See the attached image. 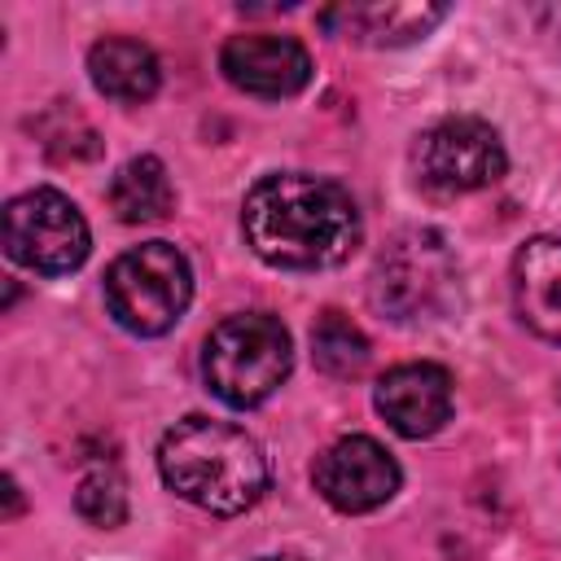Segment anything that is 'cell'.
Segmentation results:
<instances>
[{
	"instance_id": "cell-1",
	"label": "cell",
	"mask_w": 561,
	"mask_h": 561,
	"mask_svg": "<svg viewBox=\"0 0 561 561\" xmlns=\"http://www.w3.org/2000/svg\"><path fill=\"white\" fill-rule=\"evenodd\" d=\"M241 232L263 263L285 272H320L351 259L364 224L355 197L337 180L276 171L245 193Z\"/></svg>"
},
{
	"instance_id": "cell-2",
	"label": "cell",
	"mask_w": 561,
	"mask_h": 561,
	"mask_svg": "<svg viewBox=\"0 0 561 561\" xmlns=\"http://www.w3.org/2000/svg\"><path fill=\"white\" fill-rule=\"evenodd\" d=\"M158 473L180 500L215 517H237L267 491L263 447L241 425L210 416H184L162 434Z\"/></svg>"
},
{
	"instance_id": "cell-3",
	"label": "cell",
	"mask_w": 561,
	"mask_h": 561,
	"mask_svg": "<svg viewBox=\"0 0 561 561\" xmlns=\"http://www.w3.org/2000/svg\"><path fill=\"white\" fill-rule=\"evenodd\" d=\"M294 368L289 329L267 311L228 316L210 329L202 346V377L215 399L228 408H259L267 403Z\"/></svg>"
},
{
	"instance_id": "cell-4",
	"label": "cell",
	"mask_w": 561,
	"mask_h": 561,
	"mask_svg": "<svg viewBox=\"0 0 561 561\" xmlns=\"http://www.w3.org/2000/svg\"><path fill=\"white\" fill-rule=\"evenodd\" d=\"M193 298V267L171 241H145L123 250L105 272V307L110 316L136 333H167Z\"/></svg>"
},
{
	"instance_id": "cell-5",
	"label": "cell",
	"mask_w": 561,
	"mask_h": 561,
	"mask_svg": "<svg viewBox=\"0 0 561 561\" xmlns=\"http://www.w3.org/2000/svg\"><path fill=\"white\" fill-rule=\"evenodd\" d=\"M456 294V254L443 232L408 228L399 232L373 263L368 298L390 320H425L438 316Z\"/></svg>"
},
{
	"instance_id": "cell-6",
	"label": "cell",
	"mask_w": 561,
	"mask_h": 561,
	"mask_svg": "<svg viewBox=\"0 0 561 561\" xmlns=\"http://www.w3.org/2000/svg\"><path fill=\"white\" fill-rule=\"evenodd\" d=\"M4 254L39 276H66L75 272L88 250H92V232L88 219L79 215V206L57 193V188H31L18 193L4 206Z\"/></svg>"
},
{
	"instance_id": "cell-7",
	"label": "cell",
	"mask_w": 561,
	"mask_h": 561,
	"mask_svg": "<svg viewBox=\"0 0 561 561\" xmlns=\"http://www.w3.org/2000/svg\"><path fill=\"white\" fill-rule=\"evenodd\" d=\"M412 167L434 193H473L504 175V140L491 123L456 114L425 127L412 145Z\"/></svg>"
},
{
	"instance_id": "cell-8",
	"label": "cell",
	"mask_w": 561,
	"mask_h": 561,
	"mask_svg": "<svg viewBox=\"0 0 561 561\" xmlns=\"http://www.w3.org/2000/svg\"><path fill=\"white\" fill-rule=\"evenodd\" d=\"M399 478L403 473H399L394 456L368 434H346V438L329 443L311 465V482H316L320 500L333 504L337 513L381 508L399 491Z\"/></svg>"
},
{
	"instance_id": "cell-9",
	"label": "cell",
	"mask_w": 561,
	"mask_h": 561,
	"mask_svg": "<svg viewBox=\"0 0 561 561\" xmlns=\"http://www.w3.org/2000/svg\"><path fill=\"white\" fill-rule=\"evenodd\" d=\"M219 70L232 88L250 96H294L311 79V57L294 35H267V31H245L228 35L219 48Z\"/></svg>"
},
{
	"instance_id": "cell-10",
	"label": "cell",
	"mask_w": 561,
	"mask_h": 561,
	"mask_svg": "<svg viewBox=\"0 0 561 561\" xmlns=\"http://www.w3.org/2000/svg\"><path fill=\"white\" fill-rule=\"evenodd\" d=\"M377 412L399 438H430L451 416V377L438 364H399L373 390Z\"/></svg>"
},
{
	"instance_id": "cell-11",
	"label": "cell",
	"mask_w": 561,
	"mask_h": 561,
	"mask_svg": "<svg viewBox=\"0 0 561 561\" xmlns=\"http://www.w3.org/2000/svg\"><path fill=\"white\" fill-rule=\"evenodd\" d=\"M513 307L530 333L561 342V237H530L513 254Z\"/></svg>"
},
{
	"instance_id": "cell-12",
	"label": "cell",
	"mask_w": 561,
	"mask_h": 561,
	"mask_svg": "<svg viewBox=\"0 0 561 561\" xmlns=\"http://www.w3.org/2000/svg\"><path fill=\"white\" fill-rule=\"evenodd\" d=\"M447 18L443 4H333L320 13V22L342 35V39H359V44H412L421 35H430V26H438Z\"/></svg>"
},
{
	"instance_id": "cell-13",
	"label": "cell",
	"mask_w": 561,
	"mask_h": 561,
	"mask_svg": "<svg viewBox=\"0 0 561 561\" xmlns=\"http://www.w3.org/2000/svg\"><path fill=\"white\" fill-rule=\"evenodd\" d=\"M88 79L101 96L123 101V105H140L158 92L162 66H158L149 44L127 39V35H105L88 48Z\"/></svg>"
},
{
	"instance_id": "cell-14",
	"label": "cell",
	"mask_w": 561,
	"mask_h": 561,
	"mask_svg": "<svg viewBox=\"0 0 561 561\" xmlns=\"http://www.w3.org/2000/svg\"><path fill=\"white\" fill-rule=\"evenodd\" d=\"M171 206H175V188H171V175H167L162 158L140 153V158H131L114 171L110 210L123 224H158V219L171 215Z\"/></svg>"
},
{
	"instance_id": "cell-15",
	"label": "cell",
	"mask_w": 561,
	"mask_h": 561,
	"mask_svg": "<svg viewBox=\"0 0 561 561\" xmlns=\"http://www.w3.org/2000/svg\"><path fill=\"white\" fill-rule=\"evenodd\" d=\"M311 355L329 377H359L368 364V337L342 311H324L311 324Z\"/></svg>"
},
{
	"instance_id": "cell-16",
	"label": "cell",
	"mask_w": 561,
	"mask_h": 561,
	"mask_svg": "<svg viewBox=\"0 0 561 561\" xmlns=\"http://www.w3.org/2000/svg\"><path fill=\"white\" fill-rule=\"evenodd\" d=\"M75 508H79L83 522H92L101 530L123 526V517H127V486H123L118 469H92V473H83L79 486H75Z\"/></svg>"
},
{
	"instance_id": "cell-17",
	"label": "cell",
	"mask_w": 561,
	"mask_h": 561,
	"mask_svg": "<svg viewBox=\"0 0 561 561\" xmlns=\"http://www.w3.org/2000/svg\"><path fill=\"white\" fill-rule=\"evenodd\" d=\"M259 561H302V557H259Z\"/></svg>"
},
{
	"instance_id": "cell-18",
	"label": "cell",
	"mask_w": 561,
	"mask_h": 561,
	"mask_svg": "<svg viewBox=\"0 0 561 561\" xmlns=\"http://www.w3.org/2000/svg\"><path fill=\"white\" fill-rule=\"evenodd\" d=\"M557 31H561V9H557Z\"/></svg>"
}]
</instances>
